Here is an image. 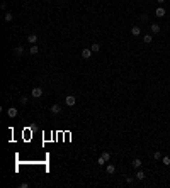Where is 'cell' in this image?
<instances>
[{"label": "cell", "mask_w": 170, "mask_h": 188, "mask_svg": "<svg viewBox=\"0 0 170 188\" xmlns=\"http://www.w3.org/2000/svg\"><path fill=\"white\" fill-rule=\"evenodd\" d=\"M31 95H33L34 98H41V97H43V88H41V86H36V88H33Z\"/></svg>", "instance_id": "1"}, {"label": "cell", "mask_w": 170, "mask_h": 188, "mask_svg": "<svg viewBox=\"0 0 170 188\" xmlns=\"http://www.w3.org/2000/svg\"><path fill=\"white\" fill-rule=\"evenodd\" d=\"M65 103H66V105H68V107H73V105H75V103H77V98L73 97V95H68V97L65 98Z\"/></svg>", "instance_id": "2"}, {"label": "cell", "mask_w": 170, "mask_h": 188, "mask_svg": "<svg viewBox=\"0 0 170 188\" xmlns=\"http://www.w3.org/2000/svg\"><path fill=\"white\" fill-rule=\"evenodd\" d=\"M49 112H51L53 115H58L61 112V107L58 105V103H55V105H51V109H49Z\"/></svg>", "instance_id": "3"}, {"label": "cell", "mask_w": 170, "mask_h": 188, "mask_svg": "<svg viewBox=\"0 0 170 188\" xmlns=\"http://www.w3.org/2000/svg\"><path fill=\"white\" fill-rule=\"evenodd\" d=\"M90 56H92V49H89V48H85L83 51H82V58H83V59H89Z\"/></svg>", "instance_id": "4"}, {"label": "cell", "mask_w": 170, "mask_h": 188, "mask_svg": "<svg viewBox=\"0 0 170 188\" xmlns=\"http://www.w3.org/2000/svg\"><path fill=\"white\" fill-rule=\"evenodd\" d=\"M131 164H133V168H136V169H140V168L143 166V161L140 159V158H134V159H133V163H131Z\"/></svg>", "instance_id": "5"}, {"label": "cell", "mask_w": 170, "mask_h": 188, "mask_svg": "<svg viewBox=\"0 0 170 188\" xmlns=\"http://www.w3.org/2000/svg\"><path fill=\"white\" fill-rule=\"evenodd\" d=\"M7 115L10 119H14V117H17V109H14V107H10V109H7Z\"/></svg>", "instance_id": "6"}, {"label": "cell", "mask_w": 170, "mask_h": 188, "mask_svg": "<svg viewBox=\"0 0 170 188\" xmlns=\"http://www.w3.org/2000/svg\"><path fill=\"white\" fill-rule=\"evenodd\" d=\"M134 178H136V180H140V181H143V180L146 178V175H145V171H141V169H138V173L134 175Z\"/></svg>", "instance_id": "7"}, {"label": "cell", "mask_w": 170, "mask_h": 188, "mask_svg": "<svg viewBox=\"0 0 170 188\" xmlns=\"http://www.w3.org/2000/svg\"><path fill=\"white\" fill-rule=\"evenodd\" d=\"M131 34H133L134 37H138L140 34H141V27H138V25H134V27H131Z\"/></svg>", "instance_id": "8"}, {"label": "cell", "mask_w": 170, "mask_h": 188, "mask_svg": "<svg viewBox=\"0 0 170 188\" xmlns=\"http://www.w3.org/2000/svg\"><path fill=\"white\" fill-rule=\"evenodd\" d=\"M165 8H163V7H158L157 8V10H155V15H157V17H165Z\"/></svg>", "instance_id": "9"}, {"label": "cell", "mask_w": 170, "mask_h": 188, "mask_svg": "<svg viewBox=\"0 0 170 188\" xmlns=\"http://www.w3.org/2000/svg\"><path fill=\"white\" fill-rule=\"evenodd\" d=\"M27 42H31V44H37V36H36V34H29V36H27Z\"/></svg>", "instance_id": "10"}, {"label": "cell", "mask_w": 170, "mask_h": 188, "mask_svg": "<svg viewBox=\"0 0 170 188\" xmlns=\"http://www.w3.org/2000/svg\"><path fill=\"white\" fill-rule=\"evenodd\" d=\"M105 171H107V175H114L116 173V166L114 164H107L105 166Z\"/></svg>", "instance_id": "11"}, {"label": "cell", "mask_w": 170, "mask_h": 188, "mask_svg": "<svg viewBox=\"0 0 170 188\" xmlns=\"http://www.w3.org/2000/svg\"><path fill=\"white\" fill-rule=\"evenodd\" d=\"M150 31H151V34H158V32H160V25H158V24H151L150 25Z\"/></svg>", "instance_id": "12"}, {"label": "cell", "mask_w": 170, "mask_h": 188, "mask_svg": "<svg viewBox=\"0 0 170 188\" xmlns=\"http://www.w3.org/2000/svg\"><path fill=\"white\" fill-rule=\"evenodd\" d=\"M14 53H16V56H22V54H24V48H22V46H17V48L14 49Z\"/></svg>", "instance_id": "13"}, {"label": "cell", "mask_w": 170, "mask_h": 188, "mask_svg": "<svg viewBox=\"0 0 170 188\" xmlns=\"http://www.w3.org/2000/svg\"><path fill=\"white\" fill-rule=\"evenodd\" d=\"M143 41H145L146 44H150V42H153V37H151V34H145V36H143Z\"/></svg>", "instance_id": "14"}, {"label": "cell", "mask_w": 170, "mask_h": 188, "mask_svg": "<svg viewBox=\"0 0 170 188\" xmlns=\"http://www.w3.org/2000/svg\"><path fill=\"white\" fill-rule=\"evenodd\" d=\"M90 49H92V53H99V51H101V44H99V42H94Z\"/></svg>", "instance_id": "15"}, {"label": "cell", "mask_w": 170, "mask_h": 188, "mask_svg": "<svg viewBox=\"0 0 170 188\" xmlns=\"http://www.w3.org/2000/svg\"><path fill=\"white\" fill-rule=\"evenodd\" d=\"M29 53H31V54H37V53H39V48H37V44H33V46H31Z\"/></svg>", "instance_id": "16"}, {"label": "cell", "mask_w": 170, "mask_h": 188, "mask_svg": "<svg viewBox=\"0 0 170 188\" xmlns=\"http://www.w3.org/2000/svg\"><path fill=\"white\" fill-rule=\"evenodd\" d=\"M12 19H14L12 12H5V15H4V21H5V22H10Z\"/></svg>", "instance_id": "17"}, {"label": "cell", "mask_w": 170, "mask_h": 188, "mask_svg": "<svg viewBox=\"0 0 170 188\" xmlns=\"http://www.w3.org/2000/svg\"><path fill=\"white\" fill-rule=\"evenodd\" d=\"M162 163L165 166H170V156H162Z\"/></svg>", "instance_id": "18"}, {"label": "cell", "mask_w": 170, "mask_h": 188, "mask_svg": "<svg viewBox=\"0 0 170 188\" xmlns=\"http://www.w3.org/2000/svg\"><path fill=\"white\" fill-rule=\"evenodd\" d=\"M101 156H102V158H104L105 161H109V159H111V153H109V151H104V153H102Z\"/></svg>", "instance_id": "19"}, {"label": "cell", "mask_w": 170, "mask_h": 188, "mask_svg": "<svg viewBox=\"0 0 170 188\" xmlns=\"http://www.w3.org/2000/svg\"><path fill=\"white\" fill-rule=\"evenodd\" d=\"M105 163H107V161H105L104 158H102V156H101V158H99V159H97V164H99V166H104Z\"/></svg>", "instance_id": "20"}, {"label": "cell", "mask_w": 170, "mask_h": 188, "mask_svg": "<svg viewBox=\"0 0 170 188\" xmlns=\"http://www.w3.org/2000/svg\"><path fill=\"white\" fill-rule=\"evenodd\" d=\"M153 158H155V159H162V154H160V151H155V153H153Z\"/></svg>", "instance_id": "21"}, {"label": "cell", "mask_w": 170, "mask_h": 188, "mask_svg": "<svg viewBox=\"0 0 170 188\" xmlns=\"http://www.w3.org/2000/svg\"><path fill=\"white\" fill-rule=\"evenodd\" d=\"M140 21H141V22H146V21H148V15H146V14H141V15H140Z\"/></svg>", "instance_id": "22"}, {"label": "cell", "mask_w": 170, "mask_h": 188, "mask_svg": "<svg viewBox=\"0 0 170 188\" xmlns=\"http://www.w3.org/2000/svg\"><path fill=\"white\" fill-rule=\"evenodd\" d=\"M133 181H134V176H126V183H133Z\"/></svg>", "instance_id": "23"}, {"label": "cell", "mask_w": 170, "mask_h": 188, "mask_svg": "<svg viewBox=\"0 0 170 188\" xmlns=\"http://www.w3.org/2000/svg\"><path fill=\"white\" fill-rule=\"evenodd\" d=\"M27 102H29V98H27V97H20V103H22V105H26Z\"/></svg>", "instance_id": "24"}, {"label": "cell", "mask_w": 170, "mask_h": 188, "mask_svg": "<svg viewBox=\"0 0 170 188\" xmlns=\"http://www.w3.org/2000/svg\"><path fill=\"white\" fill-rule=\"evenodd\" d=\"M157 2H158V4H160V5H162L163 2H165V0H157Z\"/></svg>", "instance_id": "25"}, {"label": "cell", "mask_w": 170, "mask_h": 188, "mask_svg": "<svg viewBox=\"0 0 170 188\" xmlns=\"http://www.w3.org/2000/svg\"><path fill=\"white\" fill-rule=\"evenodd\" d=\"M61 2H65V0H61Z\"/></svg>", "instance_id": "26"}]
</instances>
